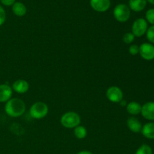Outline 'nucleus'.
Masks as SVG:
<instances>
[{
    "label": "nucleus",
    "instance_id": "423d86ee",
    "mask_svg": "<svg viewBox=\"0 0 154 154\" xmlns=\"http://www.w3.org/2000/svg\"><path fill=\"white\" fill-rule=\"evenodd\" d=\"M106 97L113 103H120L123 99V93L120 87L112 86L107 90Z\"/></svg>",
    "mask_w": 154,
    "mask_h": 154
},
{
    "label": "nucleus",
    "instance_id": "412c9836",
    "mask_svg": "<svg viewBox=\"0 0 154 154\" xmlns=\"http://www.w3.org/2000/svg\"><path fill=\"white\" fill-rule=\"evenodd\" d=\"M146 21L154 25V8L149 9L146 13Z\"/></svg>",
    "mask_w": 154,
    "mask_h": 154
},
{
    "label": "nucleus",
    "instance_id": "2eb2a0df",
    "mask_svg": "<svg viewBox=\"0 0 154 154\" xmlns=\"http://www.w3.org/2000/svg\"><path fill=\"white\" fill-rule=\"evenodd\" d=\"M141 133L148 139H154V123H147L142 126Z\"/></svg>",
    "mask_w": 154,
    "mask_h": 154
},
{
    "label": "nucleus",
    "instance_id": "9b49d317",
    "mask_svg": "<svg viewBox=\"0 0 154 154\" xmlns=\"http://www.w3.org/2000/svg\"><path fill=\"white\" fill-rule=\"evenodd\" d=\"M13 90L8 84H1L0 85V102H7L11 99Z\"/></svg>",
    "mask_w": 154,
    "mask_h": 154
},
{
    "label": "nucleus",
    "instance_id": "4be33fe9",
    "mask_svg": "<svg viewBox=\"0 0 154 154\" xmlns=\"http://www.w3.org/2000/svg\"><path fill=\"white\" fill-rule=\"evenodd\" d=\"M129 53L132 56H135L139 54V46L137 45H132L129 48Z\"/></svg>",
    "mask_w": 154,
    "mask_h": 154
},
{
    "label": "nucleus",
    "instance_id": "aec40b11",
    "mask_svg": "<svg viewBox=\"0 0 154 154\" xmlns=\"http://www.w3.org/2000/svg\"><path fill=\"white\" fill-rule=\"evenodd\" d=\"M135 38V35L132 32H127L123 36V42L124 43L127 44V45H129V44L132 43L134 42Z\"/></svg>",
    "mask_w": 154,
    "mask_h": 154
},
{
    "label": "nucleus",
    "instance_id": "20e7f679",
    "mask_svg": "<svg viewBox=\"0 0 154 154\" xmlns=\"http://www.w3.org/2000/svg\"><path fill=\"white\" fill-rule=\"evenodd\" d=\"M131 15L130 8L125 4H119L114 9V18L118 22H126Z\"/></svg>",
    "mask_w": 154,
    "mask_h": 154
},
{
    "label": "nucleus",
    "instance_id": "f3484780",
    "mask_svg": "<svg viewBox=\"0 0 154 154\" xmlns=\"http://www.w3.org/2000/svg\"><path fill=\"white\" fill-rule=\"evenodd\" d=\"M74 134L75 136L78 139H84L87 137V131L84 126H78L77 127L75 128L74 130Z\"/></svg>",
    "mask_w": 154,
    "mask_h": 154
},
{
    "label": "nucleus",
    "instance_id": "9d476101",
    "mask_svg": "<svg viewBox=\"0 0 154 154\" xmlns=\"http://www.w3.org/2000/svg\"><path fill=\"white\" fill-rule=\"evenodd\" d=\"M11 88L16 93L23 94L28 91L29 89V84L26 80L18 79L13 83Z\"/></svg>",
    "mask_w": 154,
    "mask_h": 154
},
{
    "label": "nucleus",
    "instance_id": "f8f14e48",
    "mask_svg": "<svg viewBox=\"0 0 154 154\" xmlns=\"http://www.w3.org/2000/svg\"><path fill=\"white\" fill-rule=\"evenodd\" d=\"M126 124H127L128 128L131 132H134V133H139L141 132L143 126L142 124L135 117H129L126 121Z\"/></svg>",
    "mask_w": 154,
    "mask_h": 154
},
{
    "label": "nucleus",
    "instance_id": "f257e3e1",
    "mask_svg": "<svg viewBox=\"0 0 154 154\" xmlns=\"http://www.w3.org/2000/svg\"><path fill=\"white\" fill-rule=\"evenodd\" d=\"M5 111L11 117H21L26 111V105L22 99L13 98L5 102Z\"/></svg>",
    "mask_w": 154,
    "mask_h": 154
},
{
    "label": "nucleus",
    "instance_id": "39448f33",
    "mask_svg": "<svg viewBox=\"0 0 154 154\" xmlns=\"http://www.w3.org/2000/svg\"><path fill=\"white\" fill-rule=\"evenodd\" d=\"M148 29L147 22L144 18H138L134 21L132 26V33L135 37H141L144 35Z\"/></svg>",
    "mask_w": 154,
    "mask_h": 154
},
{
    "label": "nucleus",
    "instance_id": "dca6fc26",
    "mask_svg": "<svg viewBox=\"0 0 154 154\" xmlns=\"http://www.w3.org/2000/svg\"><path fill=\"white\" fill-rule=\"evenodd\" d=\"M12 11L16 16L23 17L26 14V7L20 2H15L12 5Z\"/></svg>",
    "mask_w": 154,
    "mask_h": 154
},
{
    "label": "nucleus",
    "instance_id": "6e6552de",
    "mask_svg": "<svg viewBox=\"0 0 154 154\" xmlns=\"http://www.w3.org/2000/svg\"><path fill=\"white\" fill-rule=\"evenodd\" d=\"M90 5L93 10L98 12H105L111 6L110 0H90Z\"/></svg>",
    "mask_w": 154,
    "mask_h": 154
},
{
    "label": "nucleus",
    "instance_id": "5701e85b",
    "mask_svg": "<svg viewBox=\"0 0 154 154\" xmlns=\"http://www.w3.org/2000/svg\"><path fill=\"white\" fill-rule=\"evenodd\" d=\"M6 19V14L4 8L0 5V26L5 23Z\"/></svg>",
    "mask_w": 154,
    "mask_h": 154
},
{
    "label": "nucleus",
    "instance_id": "393cba45",
    "mask_svg": "<svg viewBox=\"0 0 154 154\" xmlns=\"http://www.w3.org/2000/svg\"><path fill=\"white\" fill-rule=\"evenodd\" d=\"M77 154H93L90 151H88V150H82V151L78 152Z\"/></svg>",
    "mask_w": 154,
    "mask_h": 154
},
{
    "label": "nucleus",
    "instance_id": "a878e982",
    "mask_svg": "<svg viewBox=\"0 0 154 154\" xmlns=\"http://www.w3.org/2000/svg\"><path fill=\"white\" fill-rule=\"evenodd\" d=\"M120 105H121V106H125V105H126V101H124V100H122L121 102H120Z\"/></svg>",
    "mask_w": 154,
    "mask_h": 154
},
{
    "label": "nucleus",
    "instance_id": "bb28decb",
    "mask_svg": "<svg viewBox=\"0 0 154 154\" xmlns=\"http://www.w3.org/2000/svg\"><path fill=\"white\" fill-rule=\"evenodd\" d=\"M147 1H148L150 3V4H152V5H154V0H147Z\"/></svg>",
    "mask_w": 154,
    "mask_h": 154
},
{
    "label": "nucleus",
    "instance_id": "1a4fd4ad",
    "mask_svg": "<svg viewBox=\"0 0 154 154\" xmlns=\"http://www.w3.org/2000/svg\"><path fill=\"white\" fill-rule=\"evenodd\" d=\"M141 115L146 120L154 121V102H148L141 108Z\"/></svg>",
    "mask_w": 154,
    "mask_h": 154
},
{
    "label": "nucleus",
    "instance_id": "7ed1b4c3",
    "mask_svg": "<svg viewBox=\"0 0 154 154\" xmlns=\"http://www.w3.org/2000/svg\"><path fill=\"white\" fill-rule=\"evenodd\" d=\"M49 111L47 104L43 102H37L33 104L29 109V114L33 119H42L46 117Z\"/></svg>",
    "mask_w": 154,
    "mask_h": 154
},
{
    "label": "nucleus",
    "instance_id": "ddd939ff",
    "mask_svg": "<svg viewBox=\"0 0 154 154\" xmlns=\"http://www.w3.org/2000/svg\"><path fill=\"white\" fill-rule=\"evenodd\" d=\"M147 0H129V8L135 12L141 11L147 5Z\"/></svg>",
    "mask_w": 154,
    "mask_h": 154
},
{
    "label": "nucleus",
    "instance_id": "f03ea898",
    "mask_svg": "<svg viewBox=\"0 0 154 154\" xmlns=\"http://www.w3.org/2000/svg\"><path fill=\"white\" fill-rule=\"evenodd\" d=\"M62 126L67 129H75L81 123V117L74 111H69L63 114L60 119Z\"/></svg>",
    "mask_w": 154,
    "mask_h": 154
},
{
    "label": "nucleus",
    "instance_id": "b1692460",
    "mask_svg": "<svg viewBox=\"0 0 154 154\" xmlns=\"http://www.w3.org/2000/svg\"><path fill=\"white\" fill-rule=\"evenodd\" d=\"M0 2H1L4 5L10 6L13 5L14 3L15 2V0H0Z\"/></svg>",
    "mask_w": 154,
    "mask_h": 154
},
{
    "label": "nucleus",
    "instance_id": "4468645a",
    "mask_svg": "<svg viewBox=\"0 0 154 154\" xmlns=\"http://www.w3.org/2000/svg\"><path fill=\"white\" fill-rule=\"evenodd\" d=\"M141 108L142 106L138 102H135V101L130 102L126 105V111L131 115L135 116L141 114Z\"/></svg>",
    "mask_w": 154,
    "mask_h": 154
},
{
    "label": "nucleus",
    "instance_id": "0eeeda50",
    "mask_svg": "<svg viewBox=\"0 0 154 154\" xmlns=\"http://www.w3.org/2000/svg\"><path fill=\"white\" fill-rule=\"evenodd\" d=\"M139 54L144 60L150 61L154 59V46L150 43H143L139 46Z\"/></svg>",
    "mask_w": 154,
    "mask_h": 154
},
{
    "label": "nucleus",
    "instance_id": "6ab92c4d",
    "mask_svg": "<svg viewBox=\"0 0 154 154\" xmlns=\"http://www.w3.org/2000/svg\"><path fill=\"white\" fill-rule=\"evenodd\" d=\"M146 36H147V40L152 44H154V25L149 27L146 32Z\"/></svg>",
    "mask_w": 154,
    "mask_h": 154
},
{
    "label": "nucleus",
    "instance_id": "a211bd4d",
    "mask_svg": "<svg viewBox=\"0 0 154 154\" xmlns=\"http://www.w3.org/2000/svg\"><path fill=\"white\" fill-rule=\"evenodd\" d=\"M135 154H153V150L151 147L147 144H142L137 150Z\"/></svg>",
    "mask_w": 154,
    "mask_h": 154
}]
</instances>
